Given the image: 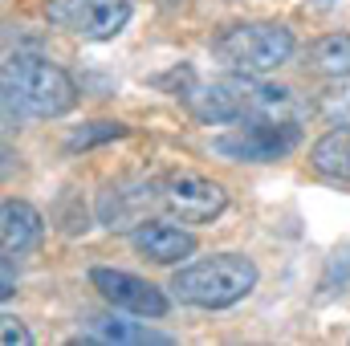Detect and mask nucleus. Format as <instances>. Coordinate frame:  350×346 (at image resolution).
Instances as JSON below:
<instances>
[{"mask_svg":"<svg viewBox=\"0 0 350 346\" xmlns=\"http://www.w3.org/2000/svg\"><path fill=\"white\" fill-rule=\"evenodd\" d=\"M212 57L232 74L261 78L293 57V33L281 21H241L212 37Z\"/></svg>","mask_w":350,"mask_h":346,"instance_id":"20e7f679","label":"nucleus"},{"mask_svg":"<svg viewBox=\"0 0 350 346\" xmlns=\"http://www.w3.org/2000/svg\"><path fill=\"white\" fill-rule=\"evenodd\" d=\"M159 208V179H118L98 196V220L114 232L147 224V212Z\"/></svg>","mask_w":350,"mask_h":346,"instance_id":"1a4fd4ad","label":"nucleus"},{"mask_svg":"<svg viewBox=\"0 0 350 346\" xmlns=\"http://www.w3.org/2000/svg\"><path fill=\"white\" fill-rule=\"evenodd\" d=\"M90 285H94L114 310H126V314H135V318H163V314L172 310V297H167L159 285H151L147 277L126 273V269H106V265H98V269H90Z\"/></svg>","mask_w":350,"mask_h":346,"instance_id":"6e6552de","label":"nucleus"},{"mask_svg":"<svg viewBox=\"0 0 350 346\" xmlns=\"http://www.w3.org/2000/svg\"><path fill=\"white\" fill-rule=\"evenodd\" d=\"M301 147V118H253L212 139V151L241 163H277Z\"/></svg>","mask_w":350,"mask_h":346,"instance_id":"39448f33","label":"nucleus"},{"mask_svg":"<svg viewBox=\"0 0 350 346\" xmlns=\"http://www.w3.org/2000/svg\"><path fill=\"white\" fill-rule=\"evenodd\" d=\"M78 86L74 78L37 53H12L4 62V106L25 118H62L74 110Z\"/></svg>","mask_w":350,"mask_h":346,"instance_id":"f03ea898","label":"nucleus"},{"mask_svg":"<svg viewBox=\"0 0 350 346\" xmlns=\"http://www.w3.org/2000/svg\"><path fill=\"white\" fill-rule=\"evenodd\" d=\"M306 66L322 78H334V82H350V33H330V37H318L306 53Z\"/></svg>","mask_w":350,"mask_h":346,"instance_id":"ddd939ff","label":"nucleus"},{"mask_svg":"<svg viewBox=\"0 0 350 346\" xmlns=\"http://www.w3.org/2000/svg\"><path fill=\"white\" fill-rule=\"evenodd\" d=\"M257 265L245 253H212L175 269L172 293L196 310H228L257 289Z\"/></svg>","mask_w":350,"mask_h":346,"instance_id":"7ed1b4c3","label":"nucleus"},{"mask_svg":"<svg viewBox=\"0 0 350 346\" xmlns=\"http://www.w3.org/2000/svg\"><path fill=\"white\" fill-rule=\"evenodd\" d=\"M310 163H314V172L326 175V179L350 183V122L326 131V135L310 147Z\"/></svg>","mask_w":350,"mask_h":346,"instance_id":"f8f14e48","label":"nucleus"},{"mask_svg":"<svg viewBox=\"0 0 350 346\" xmlns=\"http://www.w3.org/2000/svg\"><path fill=\"white\" fill-rule=\"evenodd\" d=\"M12 293H16V281H12V257H8V253H4V289H0V297H4V302H8V297H12Z\"/></svg>","mask_w":350,"mask_h":346,"instance_id":"f3484780","label":"nucleus"},{"mask_svg":"<svg viewBox=\"0 0 350 346\" xmlns=\"http://www.w3.org/2000/svg\"><path fill=\"white\" fill-rule=\"evenodd\" d=\"M45 16H49V25H57L82 41H110L126 29L135 8H131V0H49Z\"/></svg>","mask_w":350,"mask_h":346,"instance_id":"0eeeda50","label":"nucleus"},{"mask_svg":"<svg viewBox=\"0 0 350 346\" xmlns=\"http://www.w3.org/2000/svg\"><path fill=\"white\" fill-rule=\"evenodd\" d=\"M131 245H135V253H143L155 265H179L183 257L196 253V237L187 228L163 224V220H147V224L131 228Z\"/></svg>","mask_w":350,"mask_h":346,"instance_id":"9d476101","label":"nucleus"},{"mask_svg":"<svg viewBox=\"0 0 350 346\" xmlns=\"http://www.w3.org/2000/svg\"><path fill=\"white\" fill-rule=\"evenodd\" d=\"M228 208V191L200 172H167L159 175V212L179 224H212Z\"/></svg>","mask_w":350,"mask_h":346,"instance_id":"423d86ee","label":"nucleus"},{"mask_svg":"<svg viewBox=\"0 0 350 346\" xmlns=\"http://www.w3.org/2000/svg\"><path fill=\"white\" fill-rule=\"evenodd\" d=\"M0 330H4V346H16V343H21V346H33V334H29V330H25L12 314H4V318H0Z\"/></svg>","mask_w":350,"mask_h":346,"instance_id":"dca6fc26","label":"nucleus"},{"mask_svg":"<svg viewBox=\"0 0 350 346\" xmlns=\"http://www.w3.org/2000/svg\"><path fill=\"white\" fill-rule=\"evenodd\" d=\"M122 135H126L122 122H90V131H78V135L70 139V147L78 151V147H94V143H102V139H122Z\"/></svg>","mask_w":350,"mask_h":346,"instance_id":"2eb2a0df","label":"nucleus"},{"mask_svg":"<svg viewBox=\"0 0 350 346\" xmlns=\"http://www.w3.org/2000/svg\"><path fill=\"white\" fill-rule=\"evenodd\" d=\"M175 98L212 127L224 122H253V118H301L306 102L293 98V90L257 82L253 74H232L216 82H200L191 70H183V86H175Z\"/></svg>","mask_w":350,"mask_h":346,"instance_id":"f257e3e1","label":"nucleus"},{"mask_svg":"<svg viewBox=\"0 0 350 346\" xmlns=\"http://www.w3.org/2000/svg\"><path fill=\"white\" fill-rule=\"evenodd\" d=\"M0 237H4V253L8 257L33 253L45 241V220H41V212L33 204L4 200V208H0Z\"/></svg>","mask_w":350,"mask_h":346,"instance_id":"9b49d317","label":"nucleus"},{"mask_svg":"<svg viewBox=\"0 0 350 346\" xmlns=\"http://www.w3.org/2000/svg\"><path fill=\"white\" fill-rule=\"evenodd\" d=\"M86 334H90V338H98V343H131V346H143V343L167 346V343H172L167 334H155V330L135 326V322H122V318H90Z\"/></svg>","mask_w":350,"mask_h":346,"instance_id":"4468645a","label":"nucleus"}]
</instances>
